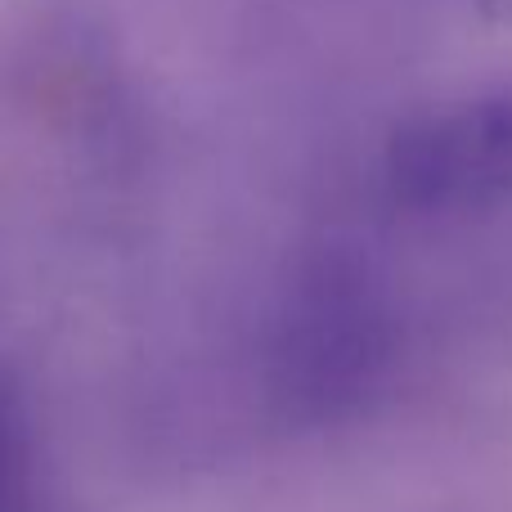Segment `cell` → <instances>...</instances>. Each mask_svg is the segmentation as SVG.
<instances>
[{
	"label": "cell",
	"mask_w": 512,
	"mask_h": 512,
	"mask_svg": "<svg viewBox=\"0 0 512 512\" xmlns=\"http://www.w3.org/2000/svg\"><path fill=\"white\" fill-rule=\"evenodd\" d=\"M0 512H36L23 450L14 445V436H9L5 423H0Z\"/></svg>",
	"instance_id": "6da1fadb"
}]
</instances>
